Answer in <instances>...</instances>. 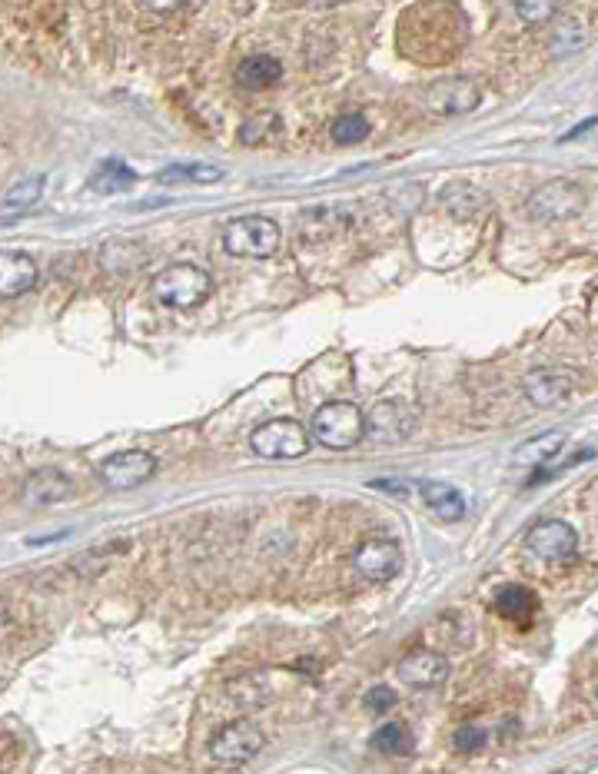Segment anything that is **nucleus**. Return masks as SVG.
<instances>
[{
  "mask_svg": "<svg viewBox=\"0 0 598 774\" xmlns=\"http://www.w3.org/2000/svg\"><path fill=\"white\" fill-rule=\"evenodd\" d=\"M7 618H10V608H7V602H4V598H0V625H4Z\"/></svg>",
  "mask_w": 598,
  "mask_h": 774,
  "instance_id": "e433bc0d",
  "label": "nucleus"
},
{
  "mask_svg": "<svg viewBox=\"0 0 598 774\" xmlns=\"http://www.w3.org/2000/svg\"><path fill=\"white\" fill-rule=\"evenodd\" d=\"M280 243L283 233L270 216H236L223 226V250L240 260H270Z\"/></svg>",
  "mask_w": 598,
  "mask_h": 774,
  "instance_id": "7ed1b4c3",
  "label": "nucleus"
},
{
  "mask_svg": "<svg viewBox=\"0 0 598 774\" xmlns=\"http://www.w3.org/2000/svg\"><path fill=\"white\" fill-rule=\"evenodd\" d=\"M525 399L539 409H559L565 399L572 396V379L559 373V369H532L522 379Z\"/></svg>",
  "mask_w": 598,
  "mask_h": 774,
  "instance_id": "4468645a",
  "label": "nucleus"
},
{
  "mask_svg": "<svg viewBox=\"0 0 598 774\" xmlns=\"http://www.w3.org/2000/svg\"><path fill=\"white\" fill-rule=\"evenodd\" d=\"M565 446V432L552 429V432H542V436H535L529 442H522L519 449H515L512 462L515 466H542V462L555 459Z\"/></svg>",
  "mask_w": 598,
  "mask_h": 774,
  "instance_id": "5701e85b",
  "label": "nucleus"
},
{
  "mask_svg": "<svg viewBox=\"0 0 598 774\" xmlns=\"http://www.w3.org/2000/svg\"><path fill=\"white\" fill-rule=\"evenodd\" d=\"M439 206L452 216V220H476L479 213L489 210V193L476 187V183L456 180L439 193Z\"/></svg>",
  "mask_w": 598,
  "mask_h": 774,
  "instance_id": "dca6fc26",
  "label": "nucleus"
},
{
  "mask_svg": "<svg viewBox=\"0 0 598 774\" xmlns=\"http://www.w3.org/2000/svg\"><path fill=\"white\" fill-rule=\"evenodd\" d=\"M309 442H313V436L296 419H270L256 426L250 436L253 452L263 459H303L309 452Z\"/></svg>",
  "mask_w": 598,
  "mask_h": 774,
  "instance_id": "39448f33",
  "label": "nucleus"
},
{
  "mask_svg": "<svg viewBox=\"0 0 598 774\" xmlns=\"http://www.w3.org/2000/svg\"><path fill=\"white\" fill-rule=\"evenodd\" d=\"M333 140L339 143V147H349V143H359L366 140L369 133V120L363 117V113H343V117H336L333 123Z\"/></svg>",
  "mask_w": 598,
  "mask_h": 774,
  "instance_id": "c85d7f7f",
  "label": "nucleus"
},
{
  "mask_svg": "<svg viewBox=\"0 0 598 774\" xmlns=\"http://www.w3.org/2000/svg\"><path fill=\"white\" fill-rule=\"evenodd\" d=\"M276 130H280V117H276V113H260V117L246 120L240 127V143H246V147H260V143H270L276 137Z\"/></svg>",
  "mask_w": 598,
  "mask_h": 774,
  "instance_id": "cd10ccee",
  "label": "nucleus"
},
{
  "mask_svg": "<svg viewBox=\"0 0 598 774\" xmlns=\"http://www.w3.org/2000/svg\"><path fill=\"white\" fill-rule=\"evenodd\" d=\"M309 436L323 449H333V452L353 449L356 442L366 439V416L356 402H343V399L326 402V406L316 409L313 422H309Z\"/></svg>",
  "mask_w": 598,
  "mask_h": 774,
  "instance_id": "f257e3e1",
  "label": "nucleus"
},
{
  "mask_svg": "<svg viewBox=\"0 0 598 774\" xmlns=\"http://www.w3.org/2000/svg\"><path fill=\"white\" fill-rule=\"evenodd\" d=\"M555 10H559V0H515V14L532 27L549 24L555 17Z\"/></svg>",
  "mask_w": 598,
  "mask_h": 774,
  "instance_id": "c756f323",
  "label": "nucleus"
},
{
  "mask_svg": "<svg viewBox=\"0 0 598 774\" xmlns=\"http://www.w3.org/2000/svg\"><path fill=\"white\" fill-rule=\"evenodd\" d=\"M280 77H283V67L273 54H250L240 67H236V84L243 90H253V94L270 90Z\"/></svg>",
  "mask_w": 598,
  "mask_h": 774,
  "instance_id": "6ab92c4d",
  "label": "nucleus"
},
{
  "mask_svg": "<svg viewBox=\"0 0 598 774\" xmlns=\"http://www.w3.org/2000/svg\"><path fill=\"white\" fill-rule=\"evenodd\" d=\"M150 293L160 306L167 309H193L210 299L213 293V280L203 266L193 263H173L167 270H160L153 276Z\"/></svg>",
  "mask_w": 598,
  "mask_h": 774,
  "instance_id": "f03ea898",
  "label": "nucleus"
},
{
  "mask_svg": "<svg viewBox=\"0 0 598 774\" xmlns=\"http://www.w3.org/2000/svg\"><path fill=\"white\" fill-rule=\"evenodd\" d=\"M373 489H386V492H396V495H409L412 485H409V482H393V479H379V482H373Z\"/></svg>",
  "mask_w": 598,
  "mask_h": 774,
  "instance_id": "c9c22d12",
  "label": "nucleus"
},
{
  "mask_svg": "<svg viewBox=\"0 0 598 774\" xmlns=\"http://www.w3.org/2000/svg\"><path fill=\"white\" fill-rule=\"evenodd\" d=\"M496 612L502 618H512V622H519V625H529L532 615L539 612V598H535L532 588H525V585H515V582L502 585L496 592Z\"/></svg>",
  "mask_w": 598,
  "mask_h": 774,
  "instance_id": "aec40b11",
  "label": "nucleus"
},
{
  "mask_svg": "<svg viewBox=\"0 0 598 774\" xmlns=\"http://www.w3.org/2000/svg\"><path fill=\"white\" fill-rule=\"evenodd\" d=\"M452 745H456V751H462V755H476V751H482L489 745V731L482 725H459L456 735H452Z\"/></svg>",
  "mask_w": 598,
  "mask_h": 774,
  "instance_id": "7c9ffc66",
  "label": "nucleus"
},
{
  "mask_svg": "<svg viewBox=\"0 0 598 774\" xmlns=\"http://www.w3.org/2000/svg\"><path fill=\"white\" fill-rule=\"evenodd\" d=\"M133 183H137V173H133L123 160H100L87 177V187L103 196L130 190Z\"/></svg>",
  "mask_w": 598,
  "mask_h": 774,
  "instance_id": "412c9836",
  "label": "nucleus"
},
{
  "mask_svg": "<svg viewBox=\"0 0 598 774\" xmlns=\"http://www.w3.org/2000/svg\"><path fill=\"white\" fill-rule=\"evenodd\" d=\"M44 196V177H30V180H20L17 187H10L7 196L0 200V213L4 216H24L27 210H34Z\"/></svg>",
  "mask_w": 598,
  "mask_h": 774,
  "instance_id": "393cba45",
  "label": "nucleus"
},
{
  "mask_svg": "<svg viewBox=\"0 0 598 774\" xmlns=\"http://www.w3.org/2000/svg\"><path fill=\"white\" fill-rule=\"evenodd\" d=\"M595 698H598V691H595Z\"/></svg>",
  "mask_w": 598,
  "mask_h": 774,
  "instance_id": "58836bf2",
  "label": "nucleus"
},
{
  "mask_svg": "<svg viewBox=\"0 0 598 774\" xmlns=\"http://www.w3.org/2000/svg\"><path fill=\"white\" fill-rule=\"evenodd\" d=\"M419 492L426 505L432 509V515L442 522H462L466 519V495H462L456 485L449 482H439V479H422L419 482Z\"/></svg>",
  "mask_w": 598,
  "mask_h": 774,
  "instance_id": "f3484780",
  "label": "nucleus"
},
{
  "mask_svg": "<svg viewBox=\"0 0 598 774\" xmlns=\"http://www.w3.org/2000/svg\"><path fill=\"white\" fill-rule=\"evenodd\" d=\"M70 495H74V479L60 469H37L20 485V502L30 505V509H50V505L70 499Z\"/></svg>",
  "mask_w": 598,
  "mask_h": 774,
  "instance_id": "f8f14e48",
  "label": "nucleus"
},
{
  "mask_svg": "<svg viewBox=\"0 0 598 774\" xmlns=\"http://www.w3.org/2000/svg\"><path fill=\"white\" fill-rule=\"evenodd\" d=\"M585 203H589V196H585V190L579 187V183L552 180V183H545V187H539L529 196L525 213L539 223H559V220H572V216H579L585 210Z\"/></svg>",
  "mask_w": 598,
  "mask_h": 774,
  "instance_id": "423d86ee",
  "label": "nucleus"
},
{
  "mask_svg": "<svg viewBox=\"0 0 598 774\" xmlns=\"http://www.w3.org/2000/svg\"><path fill=\"white\" fill-rule=\"evenodd\" d=\"M107 565H110V559H103V552H84L74 559V572L80 579H94V575H100Z\"/></svg>",
  "mask_w": 598,
  "mask_h": 774,
  "instance_id": "473e14b6",
  "label": "nucleus"
},
{
  "mask_svg": "<svg viewBox=\"0 0 598 774\" xmlns=\"http://www.w3.org/2000/svg\"><path fill=\"white\" fill-rule=\"evenodd\" d=\"M396 691L393 688H386V685H379V688H369L366 691V698H363V708L366 711H373V715H386V711H393L396 708Z\"/></svg>",
  "mask_w": 598,
  "mask_h": 774,
  "instance_id": "2f4dec72",
  "label": "nucleus"
},
{
  "mask_svg": "<svg viewBox=\"0 0 598 774\" xmlns=\"http://www.w3.org/2000/svg\"><path fill=\"white\" fill-rule=\"evenodd\" d=\"M419 426V409L406 399H383L366 412V439L376 446H399Z\"/></svg>",
  "mask_w": 598,
  "mask_h": 774,
  "instance_id": "20e7f679",
  "label": "nucleus"
},
{
  "mask_svg": "<svg viewBox=\"0 0 598 774\" xmlns=\"http://www.w3.org/2000/svg\"><path fill=\"white\" fill-rule=\"evenodd\" d=\"M37 263L24 250H0V296H20L34 290Z\"/></svg>",
  "mask_w": 598,
  "mask_h": 774,
  "instance_id": "2eb2a0df",
  "label": "nucleus"
},
{
  "mask_svg": "<svg viewBox=\"0 0 598 774\" xmlns=\"http://www.w3.org/2000/svg\"><path fill=\"white\" fill-rule=\"evenodd\" d=\"M150 10H157V14H170V10H180L187 0H143Z\"/></svg>",
  "mask_w": 598,
  "mask_h": 774,
  "instance_id": "f704fd0d",
  "label": "nucleus"
},
{
  "mask_svg": "<svg viewBox=\"0 0 598 774\" xmlns=\"http://www.w3.org/2000/svg\"><path fill=\"white\" fill-rule=\"evenodd\" d=\"M399 678L416 691L439 688L449 678V662L446 655L432 652V648H416L399 662Z\"/></svg>",
  "mask_w": 598,
  "mask_h": 774,
  "instance_id": "ddd939ff",
  "label": "nucleus"
},
{
  "mask_svg": "<svg viewBox=\"0 0 598 774\" xmlns=\"http://www.w3.org/2000/svg\"><path fill=\"white\" fill-rule=\"evenodd\" d=\"M353 565L366 582H376V585L393 582L402 569V549L393 539H369L356 549Z\"/></svg>",
  "mask_w": 598,
  "mask_h": 774,
  "instance_id": "9b49d317",
  "label": "nucleus"
},
{
  "mask_svg": "<svg viewBox=\"0 0 598 774\" xmlns=\"http://www.w3.org/2000/svg\"><path fill=\"white\" fill-rule=\"evenodd\" d=\"M482 90L466 77H446L436 80L426 90V110L436 113V117H466L479 107Z\"/></svg>",
  "mask_w": 598,
  "mask_h": 774,
  "instance_id": "1a4fd4ad",
  "label": "nucleus"
},
{
  "mask_svg": "<svg viewBox=\"0 0 598 774\" xmlns=\"http://www.w3.org/2000/svg\"><path fill=\"white\" fill-rule=\"evenodd\" d=\"M346 216L339 210H326V206H316V210H303L296 216V240L303 243H326L333 240L336 233L346 230Z\"/></svg>",
  "mask_w": 598,
  "mask_h": 774,
  "instance_id": "a211bd4d",
  "label": "nucleus"
},
{
  "mask_svg": "<svg viewBox=\"0 0 598 774\" xmlns=\"http://www.w3.org/2000/svg\"><path fill=\"white\" fill-rule=\"evenodd\" d=\"M157 472V456L143 449H127V452H113L110 459L100 462V482L113 492H127L137 489L147 479H153Z\"/></svg>",
  "mask_w": 598,
  "mask_h": 774,
  "instance_id": "6e6552de",
  "label": "nucleus"
},
{
  "mask_svg": "<svg viewBox=\"0 0 598 774\" xmlns=\"http://www.w3.org/2000/svg\"><path fill=\"white\" fill-rule=\"evenodd\" d=\"M589 44V30L579 17H562L559 24L552 27V37H549V50L555 57H569V54H579V50Z\"/></svg>",
  "mask_w": 598,
  "mask_h": 774,
  "instance_id": "b1692460",
  "label": "nucleus"
},
{
  "mask_svg": "<svg viewBox=\"0 0 598 774\" xmlns=\"http://www.w3.org/2000/svg\"><path fill=\"white\" fill-rule=\"evenodd\" d=\"M263 748H266L263 731L256 728L253 721L240 718L216 731L210 741V758L220 761V765H246V761H253Z\"/></svg>",
  "mask_w": 598,
  "mask_h": 774,
  "instance_id": "0eeeda50",
  "label": "nucleus"
},
{
  "mask_svg": "<svg viewBox=\"0 0 598 774\" xmlns=\"http://www.w3.org/2000/svg\"><path fill=\"white\" fill-rule=\"evenodd\" d=\"M525 549L545 562H565V559H572L575 549H579V535H575L569 522L545 519L525 532Z\"/></svg>",
  "mask_w": 598,
  "mask_h": 774,
  "instance_id": "9d476101",
  "label": "nucleus"
},
{
  "mask_svg": "<svg viewBox=\"0 0 598 774\" xmlns=\"http://www.w3.org/2000/svg\"><path fill=\"white\" fill-rule=\"evenodd\" d=\"M226 173L223 167H210V163H173V167L160 170L157 180L160 183H180V180H190V183H216L223 180Z\"/></svg>",
  "mask_w": 598,
  "mask_h": 774,
  "instance_id": "a878e982",
  "label": "nucleus"
},
{
  "mask_svg": "<svg viewBox=\"0 0 598 774\" xmlns=\"http://www.w3.org/2000/svg\"><path fill=\"white\" fill-rule=\"evenodd\" d=\"M598 127V117H589V120H582L579 123V127H572L569 133H565V137L559 140V143H569V140H579V137H585V133H589V130H595Z\"/></svg>",
  "mask_w": 598,
  "mask_h": 774,
  "instance_id": "72a5a7b5",
  "label": "nucleus"
},
{
  "mask_svg": "<svg viewBox=\"0 0 598 774\" xmlns=\"http://www.w3.org/2000/svg\"><path fill=\"white\" fill-rule=\"evenodd\" d=\"M373 748H376V751H383V755H393V758L409 755V751H412V735H409V728H406V725H399V721H386V725L379 728L376 735H373Z\"/></svg>",
  "mask_w": 598,
  "mask_h": 774,
  "instance_id": "bb28decb",
  "label": "nucleus"
},
{
  "mask_svg": "<svg viewBox=\"0 0 598 774\" xmlns=\"http://www.w3.org/2000/svg\"><path fill=\"white\" fill-rule=\"evenodd\" d=\"M595 761H598V751H595Z\"/></svg>",
  "mask_w": 598,
  "mask_h": 774,
  "instance_id": "4c0bfd02",
  "label": "nucleus"
},
{
  "mask_svg": "<svg viewBox=\"0 0 598 774\" xmlns=\"http://www.w3.org/2000/svg\"><path fill=\"white\" fill-rule=\"evenodd\" d=\"M147 260V250L137 240H107L100 250V266L107 273H130Z\"/></svg>",
  "mask_w": 598,
  "mask_h": 774,
  "instance_id": "4be33fe9",
  "label": "nucleus"
}]
</instances>
